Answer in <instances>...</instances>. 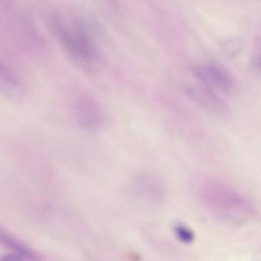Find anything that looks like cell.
I'll list each match as a JSON object with an SVG mask.
<instances>
[{
    "label": "cell",
    "instance_id": "6da1fadb",
    "mask_svg": "<svg viewBox=\"0 0 261 261\" xmlns=\"http://www.w3.org/2000/svg\"><path fill=\"white\" fill-rule=\"evenodd\" d=\"M199 196L208 211L227 222H246L257 216L254 202L242 192L222 181L205 180L199 188Z\"/></svg>",
    "mask_w": 261,
    "mask_h": 261
},
{
    "label": "cell",
    "instance_id": "7a4b0ae2",
    "mask_svg": "<svg viewBox=\"0 0 261 261\" xmlns=\"http://www.w3.org/2000/svg\"><path fill=\"white\" fill-rule=\"evenodd\" d=\"M70 25L59 18L52 21L54 32L69 55L82 65H90L97 59V49L82 26Z\"/></svg>",
    "mask_w": 261,
    "mask_h": 261
},
{
    "label": "cell",
    "instance_id": "3957f363",
    "mask_svg": "<svg viewBox=\"0 0 261 261\" xmlns=\"http://www.w3.org/2000/svg\"><path fill=\"white\" fill-rule=\"evenodd\" d=\"M193 73L199 84L216 93L231 94L236 90V78L228 69L219 64H198L193 67Z\"/></svg>",
    "mask_w": 261,
    "mask_h": 261
},
{
    "label": "cell",
    "instance_id": "277c9868",
    "mask_svg": "<svg viewBox=\"0 0 261 261\" xmlns=\"http://www.w3.org/2000/svg\"><path fill=\"white\" fill-rule=\"evenodd\" d=\"M186 92L196 104L219 117L229 118L230 108L219 93L202 84H191L186 87Z\"/></svg>",
    "mask_w": 261,
    "mask_h": 261
},
{
    "label": "cell",
    "instance_id": "5b68a950",
    "mask_svg": "<svg viewBox=\"0 0 261 261\" xmlns=\"http://www.w3.org/2000/svg\"><path fill=\"white\" fill-rule=\"evenodd\" d=\"M76 116L81 127L88 131H97L107 123V115L102 106L89 97L82 98L76 103Z\"/></svg>",
    "mask_w": 261,
    "mask_h": 261
},
{
    "label": "cell",
    "instance_id": "8992f818",
    "mask_svg": "<svg viewBox=\"0 0 261 261\" xmlns=\"http://www.w3.org/2000/svg\"><path fill=\"white\" fill-rule=\"evenodd\" d=\"M0 93L12 99L21 98L24 86L14 72L0 59Z\"/></svg>",
    "mask_w": 261,
    "mask_h": 261
},
{
    "label": "cell",
    "instance_id": "52a82bcc",
    "mask_svg": "<svg viewBox=\"0 0 261 261\" xmlns=\"http://www.w3.org/2000/svg\"><path fill=\"white\" fill-rule=\"evenodd\" d=\"M0 244L5 248L10 249L13 254H18L24 257L26 260H39V257L32 249L4 230L0 229Z\"/></svg>",
    "mask_w": 261,
    "mask_h": 261
},
{
    "label": "cell",
    "instance_id": "ba28073f",
    "mask_svg": "<svg viewBox=\"0 0 261 261\" xmlns=\"http://www.w3.org/2000/svg\"><path fill=\"white\" fill-rule=\"evenodd\" d=\"M143 182L141 183V191L143 194L147 199H153V200H161L164 196V190L162 185L154 179H143Z\"/></svg>",
    "mask_w": 261,
    "mask_h": 261
},
{
    "label": "cell",
    "instance_id": "9c48e42d",
    "mask_svg": "<svg viewBox=\"0 0 261 261\" xmlns=\"http://www.w3.org/2000/svg\"><path fill=\"white\" fill-rule=\"evenodd\" d=\"M173 231H174L176 238L182 243L190 245L194 241V233L190 228L182 224H178V225H175Z\"/></svg>",
    "mask_w": 261,
    "mask_h": 261
},
{
    "label": "cell",
    "instance_id": "30bf717a",
    "mask_svg": "<svg viewBox=\"0 0 261 261\" xmlns=\"http://www.w3.org/2000/svg\"><path fill=\"white\" fill-rule=\"evenodd\" d=\"M251 65L257 73L261 74V55L253 56L251 61Z\"/></svg>",
    "mask_w": 261,
    "mask_h": 261
},
{
    "label": "cell",
    "instance_id": "8fae6325",
    "mask_svg": "<svg viewBox=\"0 0 261 261\" xmlns=\"http://www.w3.org/2000/svg\"><path fill=\"white\" fill-rule=\"evenodd\" d=\"M26 260L24 257L18 255V254H7V255L4 256V257L0 258V261H24Z\"/></svg>",
    "mask_w": 261,
    "mask_h": 261
}]
</instances>
